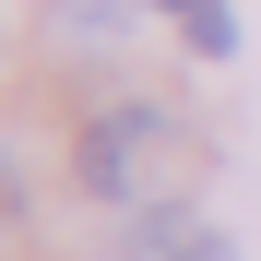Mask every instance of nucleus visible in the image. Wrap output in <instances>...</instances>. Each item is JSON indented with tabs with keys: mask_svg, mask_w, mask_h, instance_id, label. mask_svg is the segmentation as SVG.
Segmentation results:
<instances>
[{
	"mask_svg": "<svg viewBox=\"0 0 261 261\" xmlns=\"http://www.w3.org/2000/svg\"><path fill=\"white\" fill-rule=\"evenodd\" d=\"M154 107H119V119H95V130H83V190H95V202H130V190H143V154H154Z\"/></svg>",
	"mask_w": 261,
	"mask_h": 261,
	"instance_id": "f257e3e1",
	"label": "nucleus"
},
{
	"mask_svg": "<svg viewBox=\"0 0 261 261\" xmlns=\"http://www.w3.org/2000/svg\"><path fill=\"white\" fill-rule=\"evenodd\" d=\"M130 249H143V261H238L226 238H202L190 214H143V226H130Z\"/></svg>",
	"mask_w": 261,
	"mask_h": 261,
	"instance_id": "f03ea898",
	"label": "nucleus"
},
{
	"mask_svg": "<svg viewBox=\"0 0 261 261\" xmlns=\"http://www.w3.org/2000/svg\"><path fill=\"white\" fill-rule=\"evenodd\" d=\"M178 24H190V48L214 60V48H238V24H226V0H178Z\"/></svg>",
	"mask_w": 261,
	"mask_h": 261,
	"instance_id": "7ed1b4c3",
	"label": "nucleus"
}]
</instances>
